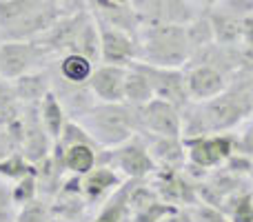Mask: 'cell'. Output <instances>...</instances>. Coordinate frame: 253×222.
Instances as JSON below:
<instances>
[{
    "mask_svg": "<svg viewBox=\"0 0 253 222\" xmlns=\"http://www.w3.org/2000/svg\"><path fill=\"white\" fill-rule=\"evenodd\" d=\"M140 58L158 67H180L184 69L191 58V47L187 40L184 25L169 20H151L142 22L138 34Z\"/></svg>",
    "mask_w": 253,
    "mask_h": 222,
    "instance_id": "obj_1",
    "label": "cell"
},
{
    "mask_svg": "<svg viewBox=\"0 0 253 222\" xmlns=\"http://www.w3.org/2000/svg\"><path fill=\"white\" fill-rule=\"evenodd\" d=\"M78 122L89 131L100 149L120 147L142 131L138 109L126 102H98Z\"/></svg>",
    "mask_w": 253,
    "mask_h": 222,
    "instance_id": "obj_2",
    "label": "cell"
},
{
    "mask_svg": "<svg viewBox=\"0 0 253 222\" xmlns=\"http://www.w3.org/2000/svg\"><path fill=\"white\" fill-rule=\"evenodd\" d=\"M202 105V116H205V125L209 133H227V131L236 129L242 120L253 116V98L247 89L229 85L227 91L220 96L211 98Z\"/></svg>",
    "mask_w": 253,
    "mask_h": 222,
    "instance_id": "obj_3",
    "label": "cell"
},
{
    "mask_svg": "<svg viewBox=\"0 0 253 222\" xmlns=\"http://www.w3.org/2000/svg\"><path fill=\"white\" fill-rule=\"evenodd\" d=\"M184 147H187V165H184V174L191 178H205L211 169L222 167L224 160L236 151V135H224V133H205L196 135V138H182Z\"/></svg>",
    "mask_w": 253,
    "mask_h": 222,
    "instance_id": "obj_4",
    "label": "cell"
},
{
    "mask_svg": "<svg viewBox=\"0 0 253 222\" xmlns=\"http://www.w3.org/2000/svg\"><path fill=\"white\" fill-rule=\"evenodd\" d=\"M98 165H109L125 174L129 180H144L156 174L158 165L149 153L147 138L142 133H135L131 140L114 149H105L98 153Z\"/></svg>",
    "mask_w": 253,
    "mask_h": 222,
    "instance_id": "obj_5",
    "label": "cell"
},
{
    "mask_svg": "<svg viewBox=\"0 0 253 222\" xmlns=\"http://www.w3.org/2000/svg\"><path fill=\"white\" fill-rule=\"evenodd\" d=\"M49 53L36 40H2L0 43V76L16 80L20 76L40 69Z\"/></svg>",
    "mask_w": 253,
    "mask_h": 222,
    "instance_id": "obj_6",
    "label": "cell"
},
{
    "mask_svg": "<svg viewBox=\"0 0 253 222\" xmlns=\"http://www.w3.org/2000/svg\"><path fill=\"white\" fill-rule=\"evenodd\" d=\"M133 65L144 71V76L149 78V83L153 87V96L156 98L171 102L178 109H182V107H187L191 102L187 89V71L184 69H180V67H158L142 60H135Z\"/></svg>",
    "mask_w": 253,
    "mask_h": 222,
    "instance_id": "obj_7",
    "label": "cell"
},
{
    "mask_svg": "<svg viewBox=\"0 0 253 222\" xmlns=\"http://www.w3.org/2000/svg\"><path fill=\"white\" fill-rule=\"evenodd\" d=\"M140 133L162 135V138H182V113L175 105L153 98L144 107H138Z\"/></svg>",
    "mask_w": 253,
    "mask_h": 222,
    "instance_id": "obj_8",
    "label": "cell"
},
{
    "mask_svg": "<svg viewBox=\"0 0 253 222\" xmlns=\"http://www.w3.org/2000/svg\"><path fill=\"white\" fill-rule=\"evenodd\" d=\"M98 27H100L102 62H107V65L129 67L140 58V44H138V38H135V36L126 34L123 29H116V27L102 25V22H98Z\"/></svg>",
    "mask_w": 253,
    "mask_h": 222,
    "instance_id": "obj_9",
    "label": "cell"
},
{
    "mask_svg": "<svg viewBox=\"0 0 253 222\" xmlns=\"http://www.w3.org/2000/svg\"><path fill=\"white\" fill-rule=\"evenodd\" d=\"M229 87V76L213 65L187 67V89L193 102H207Z\"/></svg>",
    "mask_w": 253,
    "mask_h": 222,
    "instance_id": "obj_10",
    "label": "cell"
},
{
    "mask_svg": "<svg viewBox=\"0 0 253 222\" xmlns=\"http://www.w3.org/2000/svg\"><path fill=\"white\" fill-rule=\"evenodd\" d=\"M51 89L58 96V100L62 102L67 116L74 118V120H80L84 113H89L98 102H100L96 98V93L91 91L89 83H83V85L69 83V80H65L62 76H58V78L51 76Z\"/></svg>",
    "mask_w": 253,
    "mask_h": 222,
    "instance_id": "obj_11",
    "label": "cell"
},
{
    "mask_svg": "<svg viewBox=\"0 0 253 222\" xmlns=\"http://www.w3.org/2000/svg\"><path fill=\"white\" fill-rule=\"evenodd\" d=\"M129 67L107 65L96 67L89 78V87L100 102H125V80Z\"/></svg>",
    "mask_w": 253,
    "mask_h": 222,
    "instance_id": "obj_12",
    "label": "cell"
},
{
    "mask_svg": "<svg viewBox=\"0 0 253 222\" xmlns=\"http://www.w3.org/2000/svg\"><path fill=\"white\" fill-rule=\"evenodd\" d=\"M144 135V133H142ZM149 153L162 169H184L187 165V147L182 138H162V135H144Z\"/></svg>",
    "mask_w": 253,
    "mask_h": 222,
    "instance_id": "obj_13",
    "label": "cell"
},
{
    "mask_svg": "<svg viewBox=\"0 0 253 222\" xmlns=\"http://www.w3.org/2000/svg\"><path fill=\"white\" fill-rule=\"evenodd\" d=\"M80 184H83V196L87 200V205H96L98 200H105V196L109 191H116L123 184V178L118 176V171L114 167L98 165L87 176H83Z\"/></svg>",
    "mask_w": 253,
    "mask_h": 222,
    "instance_id": "obj_14",
    "label": "cell"
},
{
    "mask_svg": "<svg viewBox=\"0 0 253 222\" xmlns=\"http://www.w3.org/2000/svg\"><path fill=\"white\" fill-rule=\"evenodd\" d=\"M13 91L25 105H40L42 98L51 91V74L49 69H34L13 80Z\"/></svg>",
    "mask_w": 253,
    "mask_h": 222,
    "instance_id": "obj_15",
    "label": "cell"
},
{
    "mask_svg": "<svg viewBox=\"0 0 253 222\" xmlns=\"http://www.w3.org/2000/svg\"><path fill=\"white\" fill-rule=\"evenodd\" d=\"M213 36L218 44H240L242 43V18L233 16L231 11L222 9L220 4L207 7Z\"/></svg>",
    "mask_w": 253,
    "mask_h": 222,
    "instance_id": "obj_16",
    "label": "cell"
},
{
    "mask_svg": "<svg viewBox=\"0 0 253 222\" xmlns=\"http://www.w3.org/2000/svg\"><path fill=\"white\" fill-rule=\"evenodd\" d=\"M98 147L96 144H71L62 151V165L74 176H87L98 167Z\"/></svg>",
    "mask_w": 253,
    "mask_h": 222,
    "instance_id": "obj_17",
    "label": "cell"
},
{
    "mask_svg": "<svg viewBox=\"0 0 253 222\" xmlns=\"http://www.w3.org/2000/svg\"><path fill=\"white\" fill-rule=\"evenodd\" d=\"M153 87L149 83V78L144 76L142 69H138L135 65H129L126 69V80H125V102L131 107H144L147 102L153 100Z\"/></svg>",
    "mask_w": 253,
    "mask_h": 222,
    "instance_id": "obj_18",
    "label": "cell"
},
{
    "mask_svg": "<svg viewBox=\"0 0 253 222\" xmlns=\"http://www.w3.org/2000/svg\"><path fill=\"white\" fill-rule=\"evenodd\" d=\"M40 120H42L44 129H47V133L51 135L53 142H58L67 120H69V116H67L62 102L58 100V96L53 93V89L42 98V102H40Z\"/></svg>",
    "mask_w": 253,
    "mask_h": 222,
    "instance_id": "obj_19",
    "label": "cell"
},
{
    "mask_svg": "<svg viewBox=\"0 0 253 222\" xmlns=\"http://www.w3.org/2000/svg\"><path fill=\"white\" fill-rule=\"evenodd\" d=\"M74 51L87 56L89 60L96 65V62H102V47H100V27H98L93 13H89L87 20L80 27V34L76 38Z\"/></svg>",
    "mask_w": 253,
    "mask_h": 222,
    "instance_id": "obj_20",
    "label": "cell"
},
{
    "mask_svg": "<svg viewBox=\"0 0 253 222\" xmlns=\"http://www.w3.org/2000/svg\"><path fill=\"white\" fill-rule=\"evenodd\" d=\"M93 69H96L93 62L78 51L65 53V56L60 58V62H58V76H62V78L69 80V83H80V85L89 83Z\"/></svg>",
    "mask_w": 253,
    "mask_h": 222,
    "instance_id": "obj_21",
    "label": "cell"
},
{
    "mask_svg": "<svg viewBox=\"0 0 253 222\" xmlns=\"http://www.w3.org/2000/svg\"><path fill=\"white\" fill-rule=\"evenodd\" d=\"M133 187V182H123L114 193L109 196V200L105 202V207L100 209V214L93 218V222H125L129 216V191Z\"/></svg>",
    "mask_w": 253,
    "mask_h": 222,
    "instance_id": "obj_22",
    "label": "cell"
},
{
    "mask_svg": "<svg viewBox=\"0 0 253 222\" xmlns=\"http://www.w3.org/2000/svg\"><path fill=\"white\" fill-rule=\"evenodd\" d=\"M220 209L231 222H253V189H240L227 196Z\"/></svg>",
    "mask_w": 253,
    "mask_h": 222,
    "instance_id": "obj_23",
    "label": "cell"
},
{
    "mask_svg": "<svg viewBox=\"0 0 253 222\" xmlns=\"http://www.w3.org/2000/svg\"><path fill=\"white\" fill-rule=\"evenodd\" d=\"M44 4V0H0V31L31 16Z\"/></svg>",
    "mask_w": 253,
    "mask_h": 222,
    "instance_id": "obj_24",
    "label": "cell"
},
{
    "mask_svg": "<svg viewBox=\"0 0 253 222\" xmlns=\"http://www.w3.org/2000/svg\"><path fill=\"white\" fill-rule=\"evenodd\" d=\"M184 29H187V40H189V47H191V53L215 43L213 27H211L209 13L207 11H202V13H198L196 18H191V20L184 25Z\"/></svg>",
    "mask_w": 253,
    "mask_h": 222,
    "instance_id": "obj_25",
    "label": "cell"
},
{
    "mask_svg": "<svg viewBox=\"0 0 253 222\" xmlns=\"http://www.w3.org/2000/svg\"><path fill=\"white\" fill-rule=\"evenodd\" d=\"M175 209H178L175 205H171V202H165L162 198H158V200L149 202V205L138 207V209L129 211V218H131V222H162L167 216L173 214Z\"/></svg>",
    "mask_w": 253,
    "mask_h": 222,
    "instance_id": "obj_26",
    "label": "cell"
},
{
    "mask_svg": "<svg viewBox=\"0 0 253 222\" xmlns=\"http://www.w3.org/2000/svg\"><path fill=\"white\" fill-rule=\"evenodd\" d=\"M13 222H51V205L40 198H34V200L20 205V211Z\"/></svg>",
    "mask_w": 253,
    "mask_h": 222,
    "instance_id": "obj_27",
    "label": "cell"
},
{
    "mask_svg": "<svg viewBox=\"0 0 253 222\" xmlns=\"http://www.w3.org/2000/svg\"><path fill=\"white\" fill-rule=\"evenodd\" d=\"M44 4L51 9L58 20H60V18H74V16H80V13L91 11L89 0H44Z\"/></svg>",
    "mask_w": 253,
    "mask_h": 222,
    "instance_id": "obj_28",
    "label": "cell"
},
{
    "mask_svg": "<svg viewBox=\"0 0 253 222\" xmlns=\"http://www.w3.org/2000/svg\"><path fill=\"white\" fill-rule=\"evenodd\" d=\"M0 174L11 178V180H18V178H22V176L36 174V171H34V167H31V162L27 160L20 151H16L13 156L0 160Z\"/></svg>",
    "mask_w": 253,
    "mask_h": 222,
    "instance_id": "obj_29",
    "label": "cell"
},
{
    "mask_svg": "<svg viewBox=\"0 0 253 222\" xmlns=\"http://www.w3.org/2000/svg\"><path fill=\"white\" fill-rule=\"evenodd\" d=\"M11 196H13V202H16V205H25V202L38 198L40 193H38V178H36V174L18 178L16 187H11Z\"/></svg>",
    "mask_w": 253,
    "mask_h": 222,
    "instance_id": "obj_30",
    "label": "cell"
},
{
    "mask_svg": "<svg viewBox=\"0 0 253 222\" xmlns=\"http://www.w3.org/2000/svg\"><path fill=\"white\" fill-rule=\"evenodd\" d=\"M131 7L140 13L142 22H151V20H160L162 18L165 0H131Z\"/></svg>",
    "mask_w": 253,
    "mask_h": 222,
    "instance_id": "obj_31",
    "label": "cell"
},
{
    "mask_svg": "<svg viewBox=\"0 0 253 222\" xmlns=\"http://www.w3.org/2000/svg\"><path fill=\"white\" fill-rule=\"evenodd\" d=\"M191 211H193V218H196V222H231L220 207L205 205V202L193 205Z\"/></svg>",
    "mask_w": 253,
    "mask_h": 222,
    "instance_id": "obj_32",
    "label": "cell"
},
{
    "mask_svg": "<svg viewBox=\"0 0 253 222\" xmlns=\"http://www.w3.org/2000/svg\"><path fill=\"white\" fill-rule=\"evenodd\" d=\"M13 196L11 189H7L4 184H0V222H13Z\"/></svg>",
    "mask_w": 253,
    "mask_h": 222,
    "instance_id": "obj_33",
    "label": "cell"
},
{
    "mask_svg": "<svg viewBox=\"0 0 253 222\" xmlns=\"http://www.w3.org/2000/svg\"><path fill=\"white\" fill-rule=\"evenodd\" d=\"M220 7L231 11L233 16L238 18H245V16H251L253 13V0H220Z\"/></svg>",
    "mask_w": 253,
    "mask_h": 222,
    "instance_id": "obj_34",
    "label": "cell"
},
{
    "mask_svg": "<svg viewBox=\"0 0 253 222\" xmlns=\"http://www.w3.org/2000/svg\"><path fill=\"white\" fill-rule=\"evenodd\" d=\"M236 151L247 153V156L253 158V122L242 129L240 135H236Z\"/></svg>",
    "mask_w": 253,
    "mask_h": 222,
    "instance_id": "obj_35",
    "label": "cell"
},
{
    "mask_svg": "<svg viewBox=\"0 0 253 222\" xmlns=\"http://www.w3.org/2000/svg\"><path fill=\"white\" fill-rule=\"evenodd\" d=\"M16 151H18V147L13 142V138L9 135V131H0V160L13 156Z\"/></svg>",
    "mask_w": 253,
    "mask_h": 222,
    "instance_id": "obj_36",
    "label": "cell"
},
{
    "mask_svg": "<svg viewBox=\"0 0 253 222\" xmlns=\"http://www.w3.org/2000/svg\"><path fill=\"white\" fill-rule=\"evenodd\" d=\"M242 43L253 44V13L242 18Z\"/></svg>",
    "mask_w": 253,
    "mask_h": 222,
    "instance_id": "obj_37",
    "label": "cell"
},
{
    "mask_svg": "<svg viewBox=\"0 0 253 222\" xmlns=\"http://www.w3.org/2000/svg\"><path fill=\"white\" fill-rule=\"evenodd\" d=\"M200 4H205V7H213V4H218L220 0H198Z\"/></svg>",
    "mask_w": 253,
    "mask_h": 222,
    "instance_id": "obj_38",
    "label": "cell"
},
{
    "mask_svg": "<svg viewBox=\"0 0 253 222\" xmlns=\"http://www.w3.org/2000/svg\"><path fill=\"white\" fill-rule=\"evenodd\" d=\"M116 2H131V0H116Z\"/></svg>",
    "mask_w": 253,
    "mask_h": 222,
    "instance_id": "obj_39",
    "label": "cell"
},
{
    "mask_svg": "<svg viewBox=\"0 0 253 222\" xmlns=\"http://www.w3.org/2000/svg\"><path fill=\"white\" fill-rule=\"evenodd\" d=\"M251 180H253V169H251Z\"/></svg>",
    "mask_w": 253,
    "mask_h": 222,
    "instance_id": "obj_40",
    "label": "cell"
}]
</instances>
